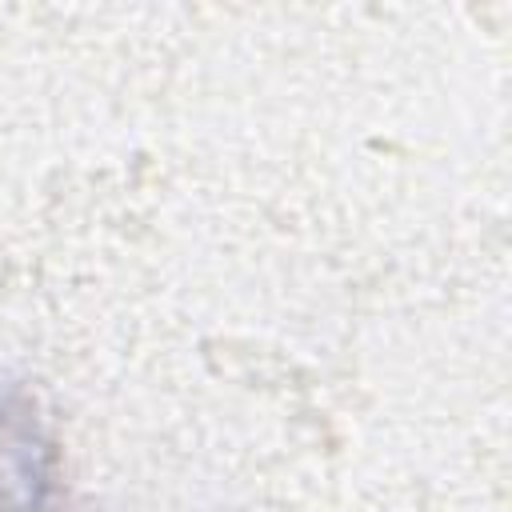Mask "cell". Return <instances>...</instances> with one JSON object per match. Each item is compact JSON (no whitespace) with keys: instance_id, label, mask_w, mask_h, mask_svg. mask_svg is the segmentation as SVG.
Masks as SVG:
<instances>
[{"instance_id":"cell-1","label":"cell","mask_w":512,"mask_h":512,"mask_svg":"<svg viewBox=\"0 0 512 512\" xmlns=\"http://www.w3.org/2000/svg\"><path fill=\"white\" fill-rule=\"evenodd\" d=\"M0 512H72L40 404L12 380H0Z\"/></svg>"}]
</instances>
